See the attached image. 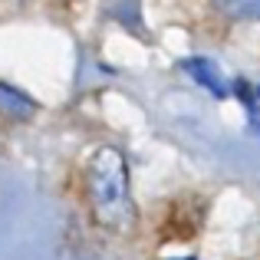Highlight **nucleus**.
I'll return each mask as SVG.
<instances>
[{
    "mask_svg": "<svg viewBox=\"0 0 260 260\" xmlns=\"http://www.w3.org/2000/svg\"><path fill=\"white\" fill-rule=\"evenodd\" d=\"M33 109H37L33 99H26L20 89L0 83V112H4V115H10V119H30Z\"/></svg>",
    "mask_w": 260,
    "mask_h": 260,
    "instance_id": "nucleus-2",
    "label": "nucleus"
},
{
    "mask_svg": "<svg viewBox=\"0 0 260 260\" xmlns=\"http://www.w3.org/2000/svg\"><path fill=\"white\" fill-rule=\"evenodd\" d=\"M228 20H260V0H214Z\"/></svg>",
    "mask_w": 260,
    "mask_h": 260,
    "instance_id": "nucleus-4",
    "label": "nucleus"
},
{
    "mask_svg": "<svg viewBox=\"0 0 260 260\" xmlns=\"http://www.w3.org/2000/svg\"><path fill=\"white\" fill-rule=\"evenodd\" d=\"M86 191L89 204L95 211V221L115 234H128L135 228V201L128 191V165L119 148L102 145L92 155L86 172Z\"/></svg>",
    "mask_w": 260,
    "mask_h": 260,
    "instance_id": "nucleus-1",
    "label": "nucleus"
},
{
    "mask_svg": "<svg viewBox=\"0 0 260 260\" xmlns=\"http://www.w3.org/2000/svg\"><path fill=\"white\" fill-rule=\"evenodd\" d=\"M184 70H188L191 76H198V83L204 89H211L214 95H224V79H221V70H217L214 63H208V59H191V63H184Z\"/></svg>",
    "mask_w": 260,
    "mask_h": 260,
    "instance_id": "nucleus-3",
    "label": "nucleus"
}]
</instances>
